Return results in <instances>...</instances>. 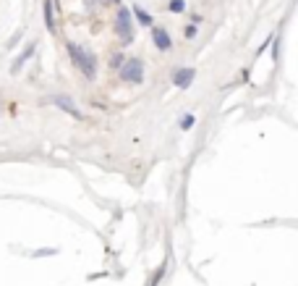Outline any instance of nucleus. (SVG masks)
I'll list each match as a JSON object with an SVG mask.
<instances>
[{
  "mask_svg": "<svg viewBox=\"0 0 298 286\" xmlns=\"http://www.w3.org/2000/svg\"><path fill=\"white\" fill-rule=\"evenodd\" d=\"M120 71V79L123 81H131V84H141L144 81V63L141 58H123V63L118 66Z\"/></svg>",
  "mask_w": 298,
  "mask_h": 286,
  "instance_id": "f03ea898",
  "label": "nucleus"
},
{
  "mask_svg": "<svg viewBox=\"0 0 298 286\" xmlns=\"http://www.w3.org/2000/svg\"><path fill=\"white\" fill-rule=\"evenodd\" d=\"M191 81H194V69H188V66H183V69L173 71V84L178 89H188Z\"/></svg>",
  "mask_w": 298,
  "mask_h": 286,
  "instance_id": "39448f33",
  "label": "nucleus"
},
{
  "mask_svg": "<svg viewBox=\"0 0 298 286\" xmlns=\"http://www.w3.org/2000/svg\"><path fill=\"white\" fill-rule=\"evenodd\" d=\"M186 37H188V40H191V37H196V26H194V24L186 26Z\"/></svg>",
  "mask_w": 298,
  "mask_h": 286,
  "instance_id": "f8f14e48",
  "label": "nucleus"
},
{
  "mask_svg": "<svg viewBox=\"0 0 298 286\" xmlns=\"http://www.w3.org/2000/svg\"><path fill=\"white\" fill-rule=\"evenodd\" d=\"M194 121H196V118L191 116V113H186V116L181 118V129H183V131H186V129H191V126H194Z\"/></svg>",
  "mask_w": 298,
  "mask_h": 286,
  "instance_id": "9b49d317",
  "label": "nucleus"
},
{
  "mask_svg": "<svg viewBox=\"0 0 298 286\" xmlns=\"http://www.w3.org/2000/svg\"><path fill=\"white\" fill-rule=\"evenodd\" d=\"M115 32H118V37L123 42H131L134 40V21H131V11H128V8H118Z\"/></svg>",
  "mask_w": 298,
  "mask_h": 286,
  "instance_id": "7ed1b4c3",
  "label": "nucleus"
},
{
  "mask_svg": "<svg viewBox=\"0 0 298 286\" xmlns=\"http://www.w3.org/2000/svg\"><path fill=\"white\" fill-rule=\"evenodd\" d=\"M149 29H152V40H155V48H157V50H162V52H165V50H170V48H173L170 34H167L162 26H155V24H152Z\"/></svg>",
  "mask_w": 298,
  "mask_h": 286,
  "instance_id": "20e7f679",
  "label": "nucleus"
},
{
  "mask_svg": "<svg viewBox=\"0 0 298 286\" xmlns=\"http://www.w3.org/2000/svg\"><path fill=\"white\" fill-rule=\"evenodd\" d=\"M34 48H37V45H29V48H26L24 52H21V55L16 58V61H13V69H11L13 74H19V71H21V66H24V63L29 61V58L34 55Z\"/></svg>",
  "mask_w": 298,
  "mask_h": 286,
  "instance_id": "6e6552de",
  "label": "nucleus"
},
{
  "mask_svg": "<svg viewBox=\"0 0 298 286\" xmlns=\"http://www.w3.org/2000/svg\"><path fill=\"white\" fill-rule=\"evenodd\" d=\"M113 3H115V5H120V0H113Z\"/></svg>",
  "mask_w": 298,
  "mask_h": 286,
  "instance_id": "4468645a",
  "label": "nucleus"
},
{
  "mask_svg": "<svg viewBox=\"0 0 298 286\" xmlns=\"http://www.w3.org/2000/svg\"><path fill=\"white\" fill-rule=\"evenodd\" d=\"M52 103H55L58 108H63L66 113H71L73 118H84V116H81V110L73 105V100H71V97H66V95H55V97H52Z\"/></svg>",
  "mask_w": 298,
  "mask_h": 286,
  "instance_id": "423d86ee",
  "label": "nucleus"
},
{
  "mask_svg": "<svg viewBox=\"0 0 298 286\" xmlns=\"http://www.w3.org/2000/svg\"><path fill=\"white\" fill-rule=\"evenodd\" d=\"M134 16L139 19V24H141V26H152V16H149L147 11H141L139 5H134Z\"/></svg>",
  "mask_w": 298,
  "mask_h": 286,
  "instance_id": "1a4fd4ad",
  "label": "nucleus"
},
{
  "mask_svg": "<svg viewBox=\"0 0 298 286\" xmlns=\"http://www.w3.org/2000/svg\"><path fill=\"white\" fill-rule=\"evenodd\" d=\"M123 63V55H113V66H120Z\"/></svg>",
  "mask_w": 298,
  "mask_h": 286,
  "instance_id": "ddd939ff",
  "label": "nucleus"
},
{
  "mask_svg": "<svg viewBox=\"0 0 298 286\" xmlns=\"http://www.w3.org/2000/svg\"><path fill=\"white\" fill-rule=\"evenodd\" d=\"M42 13H45V24H47L50 32H58V26H55V3H52V0H45Z\"/></svg>",
  "mask_w": 298,
  "mask_h": 286,
  "instance_id": "0eeeda50",
  "label": "nucleus"
},
{
  "mask_svg": "<svg viewBox=\"0 0 298 286\" xmlns=\"http://www.w3.org/2000/svg\"><path fill=\"white\" fill-rule=\"evenodd\" d=\"M66 48H68V55H71V61L76 63V69H79L87 79H94V77H97V61H94V55H92V52H87L84 48H79V45H73V42H68Z\"/></svg>",
  "mask_w": 298,
  "mask_h": 286,
  "instance_id": "f257e3e1",
  "label": "nucleus"
},
{
  "mask_svg": "<svg viewBox=\"0 0 298 286\" xmlns=\"http://www.w3.org/2000/svg\"><path fill=\"white\" fill-rule=\"evenodd\" d=\"M167 11L183 13V11H186V0H170V3H167Z\"/></svg>",
  "mask_w": 298,
  "mask_h": 286,
  "instance_id": "9d476101",
  "label": "nucleus"
}]
</instances>
